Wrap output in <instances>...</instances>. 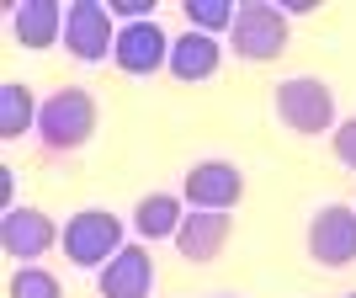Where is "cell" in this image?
Masks as SVG:
<instances>
[{"label":"cell","instance_id":"cell-1","mask_svg":"<svg viewBox=\"0 0 356 298\" xmlns=\"http://www.w3.org/2000/svg\"><path fill=\"white\" fill-rule=\"evenodd\" d=\"M277 118L303 139H319L335 128V91L319 74H293L277 86Z\"/></svg>","mask_w":356,"mask_h":298},{"label":"cell","instance_id":"cell-2","mask_svg":"<svg viewBox=\"0 0 356 298\" xmlns=\"http://www.w3.org/2000/svg\"><path fill=\"white\" fill-rule=\"evenodd\" d=\"M122 251V219L106 208H80L64 224V256L86 272H102L112 256Z\"/></svg>","mask_w":356,"mask_h":298},{"label":"cell","instance_id":"cell-3","mask_svg":"<svg viewBox=\"0 0 356 298\" xmlns=\"http://www.w3.org/2000/svg\"><path fill=\"white\" fill-rule=\"evenodd\" d=\"M38 134H43L48 149H80L96 134V102H90V91H80V86L54 91L43 102V112H38Z\"/></svg>","mask_w":356,"mask_h":298},{"label":"cell","instance_id":"cell-4","mask_svg":"<svg viewBox=\"0 0 356 298\" xmlns=\"http://www.w3.org/2000/svg\"><path fill=\"white\" fill-rule=\"evenodd\" d=\"M229 38H234V54L245 64H266L287 48V11L282 6H266V0H250V6L234 11Z\"/></svg>","mask_w":356,"mask_h":298},{"label":"cell","instance_id":"cell-5","mask_svg":"<svg viewBox=\"0 0 356 298\" xmlns=\"http://www.w3.org/2000/svg\"><path fill=\"white\" fill-rule=\"evenodd\" d=\"M64 48L80 64H102L118 48V27H112V6L102 0H74L64 11Z\"/></svg>","mask_w":356,"mask_h":298},{"label":"cell","instance_id":"cell-6","mask_svg":"<svg viewBox=\"0 0 356 298\" xmlns=\"http://www.w3.org/2000/svg\"><path fill=\"white\" fill-rule=\"evenodd\" d=\"M309 256L330 272L356 261V208L351 203H330V208H319L309 219Z\"/></svg>","mask_w":356,"mask_h":298},{"label":"cell","instance_id":"cell-7","mask_svg":"<svg viewBox=\"0 0 356 298\" xmlns=\"http://www.w3.org/2000/svg\"><path fill=\"white\" fill-rule=\"evenodd\" d=\"M112 64H118L122 74H154L160 64H170V38H165V27L154 16H149V22H122Z\"/></svg>","mask_w":356,"mask_h":298},{"label":"cell","instance_id":"cell-8","mask_svg":"<svg viewBox=\"0 0 356 298\" xmlns=\"http://www.w3.org/2000/svg\"><path fill=\"white\" fill-rule=\"evenodd\" d=\"M245 197V176H239V165L229 160H202L186 171V203L202 213H229Z\"/></svg>","mask_w":356,"mask_h":298},{"label":"cell","instance_id":"cell-9","mask_svg":"<svg viewBox=\"0 0 356 298\" xmlns=\"http://www.w3.org/2000/svg\"><path fill=\"white\" fill-rule=\"evenodd\" d=\"M54 240H59V229L43 208H6V219H0V245L11 261H38L43 251H54Z\"/></svg>","mask_w":356,"mask_h":298},{"label":"cell","instance_id":"cell-10","mask_svg":"<svg viewBox=\"0 0 356 298\" xmlns=\"http://www.w3.org/2000/svg\"><path fill=\"white\" fill-rule=\"evenodd\" d=\"M96 288H102V298H149V288H154V256L144 245H122L96 272Z\"/></svg>","mask_w":356,"mask_h":298},{"label":"cell","instance_id":"cell-11","mask_svg":"<svg viewBox=\"0 0 356 298\" xmlns=\"http://www.w3.org/2000/svg\"><path fill=\"white\" fill-rule=\"evenodd\" d=\"M229 229H234V224L223 219V213L192 208L186 219H181V229H176V251L186 256L192 267H208V261H218L223 245H229Z\"/></svg>","mask_w":356,"mask_h":298},{"label":"cell","instance_id":"cell-12","mask_svg":"<svg viewBox=\"0 0 356 298\" xmlns=\"http://www.w3.org/2000/svg\"><path fill=\"white\" fill-rule=\"evenodd\" d=\"M218 64H223L218 38H208V32H186V38L170 43V64H165V70L176 74V80H186V86H197V80H213Z\"/></svg>","mask_w":356,"mask_h":298},{"label":"cell","instance_id":"cell-13","mask_svg":"<svg viewBox=\"0 0 356 298\" xmlns=\"http://www.w3.org/2000/svg\"><path fill=\"white\" fill-rule=\"evenodd\" d=\"M11 32L22 48H54L64 32V11L54 6V0H22L11 11Z\"/></svg>","mask_w":356,"mask_h":298},{"label":"cell","instance_id":"cell-14","mask_svg":"<svg viewBox=\"0 0 356 298\" xmlns=\"http://www.w3.org/2000/svg\"><path fill=\"white\" fill-rule=\"evenodd\" d=\"M181 219H186V213H181V197H170V192H149L134 208V224H138L144 240H176Z\"/></svg>","mask_w":356,"mask_h":298},{"label":"cell","instance_id":"cell-15","mask_svg":"<svg viewBox=\"0 0 356 298\" xmlns=\"http://www.w3.org/2000/svg\"><path fill=\"white\" fill-rule=\"evenodd\" d=\"M38 112L43 107L32 102V86H22V80L0 86V139H22L27 128H38Z\"/></svg>","mask_w":356,"mask_h":298},{"label":"cell","instance_id":"cell-16","mask_svg":"<svg viewBox=\"0 0 356 298\" xmlns=\"http://www.w3.org/2000/svg\"><path fill=\"white\" fill-rule=\"evenodd\" d=\"M186 11V22H192V32H223V27H234V6L229 0H186L181 6Z\"/></svg>","mask_w":356,"mask_h":298},{"label":"cell","instance_id":"cell-17","mask_svg":"<svg viewBox=\"0 0 356 298\" xmlns=\"http://www.w3.org/2000/svg\"><path fill=\"white\" fill-rule=\"evenodd\" d=\"M11 298H64V293H59V277H54V272L22 267V272L11 277Z\"/></svg>","mask_w":356,"mask_h":298},{"label":"cell","instance_id":"cell-18","mask_svg":"<svg viewBox=\"0 0 356 298\" xmlns=\"http://www.w3.org/2000/svg\"><path fill=\"white\" fill-rule=\"evenodd\" d=\"M330 144H335V160H341L346 171H356V118L335 123V134H330Z\"/></svg>","mask_w":356,"mask_h":298},{"label":"cell","instance_id":"cell-19","mask_svg":"<svg viewBox=\"0 0 356 298\" xmlns=\"http://www.w3.org/2000/svg\"><path fill=\"white\" fill-rule=\"evenodd\" d=\"M149 6H154V0H112V16H122V22H149Z\"/></svg>","mask_w":356,"mask_h":298},{"label":"cell","instance_id":"cell-20","mask_svg":"<svg viewBox=\"0 0 356 298\" xmlns=\"http://www.w3.org/2000/svg\"><path fill=\"white\" fill-rule=\"evenodd\" d=\"M314 6H319V0H282V11H287V16H309Z\"/></svg>","mask_w":356,"mask_h":298},{"label":"cell","instance_id":"cell-21","mask_svg":"<svg viewBox=\"0 0 356 298\" xmlns=\"http://www.w3.org/2000/svg\"><path fill=\"white\" fill-rule=\"evenodd\" d=\"M218 298H234V293H218Z\"/></svg>","mask_w":356,"mask_h":298},{"label":"cell","instance_id":"cell-22","mask_svg":"<svg viewBox=\"0 0 356 298\" xmlns=\"http://www.w3.org/2000/svg\"><path fill=\"white\" fill-rule=\"evenodd\" d=\"M346 298H356V293H346Z\"/></svg>","mask_w":356,"mask_h":298}]
</instances>
